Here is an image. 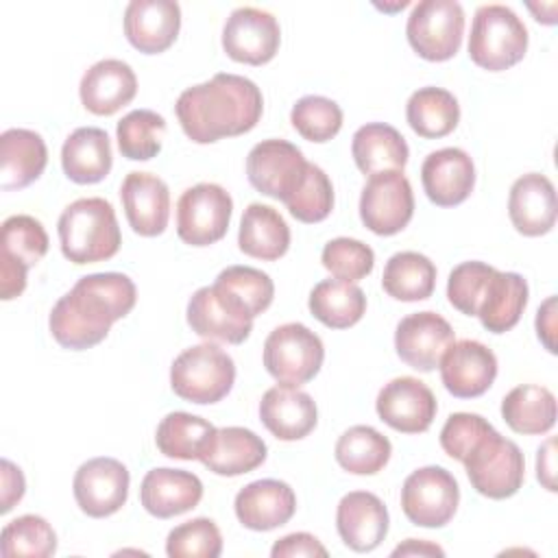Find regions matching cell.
<instances>
[{"label":"cell","mask_w":558,"mask_h":558,"mask_svg":"<svg viewBox=\"0 0 558 558\" xmlns=\"http://www.w3.org/2000/svg\"><path fill=\"white\" fill-rule=\"evenodd\" d=\"M137 301L131 277L122 272H94L81 277L52 307L48 325L52 338L72 351L102 342L111 325L124 318Z\"/></svg>","instance_id":"6da1fadb"},{"label":"cell","mask_w":558,"mask_h":558,"mask_svg":"<svg viewBox=\"0 0 558 558\" xmlns=\"http://www.w3.org/2000/svg\"><path fill=\"white\" fill-rule=\"evenodd\" d=\"M174 111L192 142L211 144L248 133L262 118L264 98L251 78L220 72L183 89Z\"/></svg>","instance_id":"7a4b0ae2"},{"label":"cell","mask_w":558,"mask_h":558,"mask_svg":"<svg viewBox=\"0 0 558 558\" xmlns=\"http://www.w3.org/2000/svg\"><path fill=\"white\" fill-rule=\"evenodd\" d=\"M61 253L72 264H96L111 259L122 244L113 205L100 196L70 203L57 222Z\"/></svg>","instance_id":"3957f363"},{"label":"cell","mask_w":558,"mask_h":558,"mask_svg":"<svg viewBox=\"0 0 558 558\" xmlns=\"http://www.w3.org/2000/svg\"><path fill=\"white\" fill-rule=\"evenodd\" d=\"M527 50V28L506 4H482L471 24L469 57L475 65L501 72L517 65Z\"/></svg>","instance_id":"277c9868"},{"label":"cell","mask_w":558,"mask_h":558,"mask_svg":"<svg viewBox=\"0 0 558 558\" xmlns=\"http://www.w3.org/2000/svg\"><path fill=\"white\" fill-rule=\"evenodd\" d=\"M235 381V364L214 342L181 351L170 366V388L177 397L207 405L225 399Z\"/></svg>","instance_id":"5b68a950"},{"label":"cell","mask_w":558,"mask_h":558,"mask_svg":"<svg viewBox=\"0 0 558 558\" xmlns=\"http://www.w3.org/2000/svg\"><path fill=\"white\" fill-rule=\"evenodd\" d=\"M323 360V340L303 323L279 325L264 342V366L283 386L307 384L320 371Z\"/></svg>","instance_id":"8992f818"},{"label":"cell","mask_w":558,"mask_h":558,"mask_svg":"<svg viewBox=\"0 0 558 558\" xmlns=\"http://www.w3.org/2000/svg\"><path fill=\"white\" fill-rule=\"evenodd\" d=\"M462 464L471 486L488 499L512 497L525 480V458L521 449L497 429L488 434Z\"/></svg>","instance_id":"52a82bcc"},{"label":"cell","mask_w":558,"mask_h":558,"mask_svg":"<svg viewBox=\"0 0 558 558\" xmlns=\"http://www.w3.org/2000/svg\"><path fill=\"white\" fill-rule=\"evenodd\" d=\"M253 318L244 301L216 281L198 288L187 303V325L205 340L240 344L251 336Z\"/></svg>","instance_id":"ba28073f"},{"label":"cell","mask_w":558,"mask_h":558,"mask_svg":"<svg viewBox=\"0 0 558 558\" xmlns=\"http://www.w3.org/2000/svg\"><path fill=\"white\" fill-rule=\"evenodd\" d=\"M412 50L427 61L451 59L462 44L464 11L456 0H421L405 24Z\"/></svg>","instance_id":"9c48e42d"},{"label":"cell","mask_w":558,"mask_h":558,"mask_svg":"<svg viewBox=\"0 0 558 558\" xmlns=\"http://www.w3.org/2000/svg\"><path fill=\"white\" fill-rule=\"evenodd\" d=\"M233 201L218 183H196L177 203V235L190 246H209L225 238Z\"/></svg>","instance_id":"30bf717a"},{"label":"cell","mask_w":558,"mask_h":558,"mask_svg":"<svg viewBox=\"0 0 558 558\" xmlns=\"http://www.w3.org/2000/svg\"><path fill=\"white\" fill-rule=\"evenodd\" d=\"M460 501L456 477L442 466H421L401 486L403 514L421 527L447 525Z\"/></svg>","instance_id":"8fae6325"},{"label":"cell","mask_w":558,"mask_h":558,"mask_svg":"<svg viewBox=\"0 0 558 558\" xmlns=\"http://www.w3.org/2000/svg\"><path fill=\"white\" fill-rule=\"evenodd\" d=\"M414 214V194L401 170L371 174L360 196V218L377 235H395Z\"/></svg>","instance_id":"7c38bea8"},{"label":"cell","mask_w":558,"mask_h":558,"mask_svg":"<svg viewBox=\"0 0 558 558\" xmlns=\"http://www.w3.org/2000/svg\"><path fill=\"white\" fill-rule=\"evenodd\" d=\"M307 163L310 161H305L294 144L286 140H264L255 144L246 157V177L257 192L286 203L301 183Z\"/></svg>","instance_id":"4fadbf2b"},{"label":"cell","mask_w":558,"mask_h":558,"mask_svg":"<svg viewBox=\"0 0 558 558\" xmlns=\"http://www.w3.org/2000/svg\"><path fill=\"white\" fill-rule=\"evenodd\" d=\"M129 469L116 458H92L83 462L72 482L78 508L94 519L118 512L129 497Z\"/></svg>","instance_id":"5bb4252c"},{"label":"cell","mask_w":558,"mask_h":558,"mask_svg":"<svg viewBox=\"0 0 558 558\" xmlns=\"http://www.w3.org/2000/svg\"><path fill=\"white\" fill-rule=\"evenodd\" d=\"M281 28L277 17L257 7H238L222 28V48L238 63H268L277 54Z\"/></svg>","instance_id":"9a60e30c"},{"label":"cell","mask_w":558,"mask_h":558,"mask_svg":"<svg viewBox=\"0 0 558 558\" xmlns=\"http://www.w3.org/2000/svg\"><path fill=\"white\" fill-rule=\"evenodd\" d=\"M379 418L401 434L427 432L436 418V397L416 377H395L377 395Z\"/></svg>","instance_id":"2e32d148"},{"label":"cell","mask_w":558,"mask_h":558,"mask_svg":"<svg viewBox=\"0 0 558 558\" xmlns=\"http://www.w3.org/2000/svg\"><path fill=\"white\" fill-rule=\"evenodd\" d=\"M453 344L451 325L436 312H416L399 320L395 331L397 355L414 371L429 373Z\"/></svg>","instance_id":"e0dca14e"},{"label":"cell","mask_w":558,"mask_h":558,"mask_svg":"<svg viewBox=\"0 0 558 558\" xmlns=\"http://www.w3.org/2000/svg\"><path fill=\"white\" fill-rule=\"evenodd\" d=\"M440 379L458 399L484 395L497 377L495 353L477 340H458L440 357Z\"/></svg>","instance_id":"ac0fdd59"},{"label":"cell","mask_w":558,"mask_h":558,"mask_svg":"<svg viewBox=\"0 0 558 558\" xmlns=\"http://www.w3.org/2000/svg\"><path fill=\"white\" fill-rule=\"evenodd\" d=\"M181 28V7L174 0H133L124 9V35L144 54L168 50Z\"/></svg>","instance_id":"d6986e66"},{"label":"cell","mask_w":558,"mask_h":558,"mask_svg":"<svg viewBox=\"0 0 558 558\" xmlns=\"http://www.w3.org/2000/svg\"><path fill=\"white\" fill-rule=\"evenodd\" d=\"M421 181L427 198L438 207H453L469 198L475 185L473 159L456 146L434 150L421 166Z\"/></svg>","instance_id":"ffe728a7"},{"label":"cell","mask_w":558,"mask_h":558,"mask_svg":"<svg viewBox=\"0 0 558 558\" xmlns=\"http://www.w3.org/2000/svg\"><path fill=\"white\" fill-rule=\"evenodd\" d=\"M122 207L131 229L144 238L166 231L170 218V190L150 172H129L120 187Z\"/></svg>","instance_id":"44dd1931"},{"label":"cell","mask_w":558,"mask_h":558,"mask_svg":"<svg viewBox=\"0 0 558 558\" xmlns=\"http://www.w3.org/2000/svg\"><path fill=\"white\" fill-rule=\"evenodd\" d=\"M238 521L255 532H268L288 523L296 512V497L281 480H255L240 488L233 501Z\"/></svg>","instance_id":"7402d4cb"},{"label":"cell","mask_w":558,"mask_h":558,"mask_svg":"<svg viewBox=\"0 0 558 558\" xmlns=\"http://www.w3.org/2000/svg\"><path fill=\"white\" fill-rule=\"evenodd\" d=\"M388 510L384 501L368 490L347 493L336 510V527L353 551H373L388 534Z\"/></svg>","instance_id":"603a6c76"},{"label":"cell","mask_w":558,"mask_h":558,"mask_svg":"<svg viewBox=\"0 0 558 558\" xmlns=\"http://www.w3.org/2000/svg\"><path fill=\"white\" fill-rule=\"evenodd\" d=\"M556 190L545 174L527 172L512 183L508 216L519 233L527 238L549 233L556 225Z\"/></svg>","instance_id":"cb8c5ba5"},{"label":"cell","mask_w":558,"mask_h":558,"mask_svg":"<svg viewBox=\"0 0 558 558\" xmlns=\"http://www.w3.org/2000/svg\"><path fill=\"white\" fill-rule=\"evenodd\" d=\"M203 482L198 475L183 469H150L140 486L144 510L157 519H170L198 506Z\"/></svg>","instance_id":"d4e9b609"},{"label":"cell","mask_w":558,"mask_h":558,"mask_svg":"<svg viewBox=\"0 0 558 558\" xmlns=\"http://www.w3.org/2000/svg\"><path fill=\"white\" fill-rule=\"evenodd\" d=\"M259 418L266 429L279 440L305 438L318 421L314 399L299 386H272L259 401Z\"/></svg>","instance_id":"484cf974"},{"label":"cell","mask_w":558,"mask_h":558,"mask_svg":"<svg viewBox=\"0 0 558 558\" xmlns=\"http://www.w3.org/2000/svg\"><path fill=\"white\" fill-rule=\"evenodd\" d=\"M78 94L87 111L111 116L135 98L137 76L126 61L102 59L83 74Z\"/></svg>","instance_id":"4316f807"},{"label":"cell","mask_w":558,"mask_h":558,"mask_svg":"<svg viewBox=\"0 0 558 558\" xmlns=\"http://www.w3.org/2000/svg\"><path fill=\"white\" fill-rule=\"evenodd\" d=\"M48 163V148L31 129H7L0 135V187L22 190L37 181Z\"/></svg>","instance_id":"83f0119b"},{"label":"cell","mask_w":558,"mask_h":558,"mask_svg":"<svg viewBox=\"0 0 558 558\" xmlns=\"http://www.w3.org/2000/svg\"><path fill=\"white\" fill-rule=\"evenodd\" d=\"M113 155L107 131L98 126H78L61 146V166L70 181L89 185L111 172Z\"/></svg>","instance_id":"f1b7e54d"},{"label":"cell","mask_w":558,"mask_h":558,"mask_svg":"<svg viewBox=\"0 0 558 558\" xmlns=\"http://www.w3.org/2000/svg\"><path fill=\"white\" fill-rule=\"evenodd\" d=\"M266 442L246 427H220L211 438L201 462L216 475L235 477L257 469L266 460Z\"/></svg>","instance_id":"f546056e"},{"label":"cell","mask_w":558,"mask_h":558,"mask_svg":"<svg viewBox=\"0 0 558 558\" xmlns=\"http://www.w3.org/2000/svg\"><path fill=\"white\" fill-rule=\"evenodd\" d=\"M351 155L360 172L371 177L388 170L403 172L410 150L403 135L395 126L386 122H368L355 131Z\"/></svg>","instance_id":"4dcf8cb0"},{"label":"cell","mask_w":558,"mask_h":558,"mask_svg":"<svg viewBox=\"0 0 558 558\" xmlns=\"http://www.w3.org/2000/svg\"><path fill=\"white\" fill-rule=\"evenodd\" d=\"M238 246L244 255L255 259H279L290 246V227L270 205L251 203L240 220Z\"/></svg>","instance_id":"1f68e13d"},{"label":"cell","mask_w":558,"mask_h":558,"mask_svg":"<svg viewBox=\"0 0 558 558\" xmlns=\"http://www.w3.org/2000/svg\"><path fill=\"white\" fill-rule=\"evenodd\" d=\"M527 305V281L519 272H495L477 307V318L493 333L510 331Z\"/></svg>","instance_id":"d6a6232c"},{"label":"cell","mask_w":558,"mask_h":558,"mask_svg":"<svg viewBox=\"0 0 558 558\" xmlns=\"http://www.w3.org/2000/svg\"><path fill=\"white\" fill-rule=\"evenodd\" d=\"M501 416L517 434H547L556 425V397L545 386H517L504 397Z\"/></svg>","instance_id":"836d02e7"},{"label":"cell","mask_w":558,"mask_h":558,"mask_svg":"<svg viewBox=\"0 0 558 558\" xmlns=\"http://www.w3.org/2000/svg\"><path fill=\"white\" fill-rule=\"evenodd\" d=\"M310 312L331 329L353 327L366 312V296L360 286L342 279L318 281L310 292Z\"/></svg>","instance_id":"e575fe53"},{"label":"cell","mask_w":558,"mask_h":558,"mask_svg":"<svg viewBox=\"0 0 558 558\" xmlns=\"http://www.w3.org/2000/svg\"><path fill=\"white\" fill-rule=\"evenodd\" d=\"M381 288L388 296L405 303L429 299L436 288V266L416 251L395 253L384 266Z\"/></svg>","instance_id":"d590c367"},{"label":"cell","mask_w":558,"mask_h":558,"mask_svg":"<svg viewBox=\"0 0 558 558\" xmlns=\"http://www.w3.org/2000/svg\"><path fill=\"white\" fill-rule=\"evenodd\" d=\"M405 118L421 137L436 140L449 135L460 122V105L456 96L442 87H421L405 105Z\"/></svg>","instance_id":"8d00e7d4"},{"label":"cell","mask_w":558,"mask_h":558,"mask_svg":"<svg viewBox=\"0 0 558 558\" xmlns=\"http://www.w3.org/2000/svg\"><path fill=\"white\" fill-rule=\"evenodd\" d=\"M214 436L216 427L209 421L190 412H170L157 425L155 442L168 458L201 460Z\"/></svg>","instance_id":"74e56055"},{"label":"cell","mask_w":558,"mask_h":558,"mask_svg":"<svg viewBox=\"0 0 558 558\" xmlns=\"http://www.w3.org/2000/svg\"><path fill=\"white\" fill-rule=\"evenodd\" d=\"M338 464L353 475L379 473L392 453L390 440L371 425L349 427L336 442Z\"/></svg>","instance_id":"f35d334b"},{"label":"cell","mask_w":558,"mask_h":558,"mask_svg":"<svg viewBox=\"0 0 558 558\" xmlns=\"http://www.w3.org/2000/svg\"><path fill=\"white\" fill-rule=\"evenodd\" d=\"M166 120L150 109L129 111L116 126V140L122 157L131 161H148L161 150Z\"/></svg>","instance_id":"ab89813d"},{"label":"cell","mask_w":558,"mask_h":558,"mask_svg":"<svg viewBox=\"0 0 558 558\" xmlns=\"http://www.w3.org/2000/svg\"><path fill=\"white\" fill-rule=\"evenodd\" d=\"M0 549L4 558H11V556L48 558L57 549V534L44 517L22 514L2 527Z\"/></svg>","instance_id":"60d3db41"},{"label":"cell","mask_w":558,"mask_h":558,"mask_svg":"<svg viewBox=\"0 0 558 558\" xmlns=\"http://www.w3.org/2000/svg\"><path fill=\"white\" fill-rule=\"evenodd\" d=\"M48 233L41 227V222L33 216L17 214L9 216L2 222L0 231V255L11 257L26 268L41 262V257L48 253Z\"/></svg>","instance_id":"b9f144b4"},{"label":"cell","mask_w":558,"mask_h":558,"mask_svg":"<svg viewBox=\"0 0 558 558\" xmlns=\"http://www.w3.org/2000/svg\"><path fill=\"white\" fill-rule=\"evenodd\" d=\"M283 205L301 222L314 225L325 220L333 209V185L325 170L316 163H307L301 183Z\"/></svg>","instance_id":"7bdbcfd3"},{"label":"cell","mask_w":558,"mask_h":558,"mask_svg":"<svg viewBox=\"0 0 558 558\" xmlns=\"http://www.w3.org/2000/svg\"><path fill=\"white\" fill-rule=\"evenodd\" d=\"M290 122L296 133L310 142H329L342 126V109L336 100L325 96H303L290 111Z\"/></svg>","instance_id":"ee69618b"},{"label":"cell","mask_w":558,"mask_h":558,"mask_svg":"<svg viewBox=\"0 0 558 558\" xmlns=\"http://www.w3.org/2000/svg\"><path fill=\"white\" fill-rule=\"evenodd\" d=\"M220 551V530L207 517H196L172 527L166 538V554L170 558H216Z\"/></svg>","instance_id":"f6af8a7d"},{"label":"cell","mask_w":558,"mask_h":558,"mask_svg":"<svg viewBox=\"0 0 558 558\" xmlns=\"http://www.w3.org/2000/svg\"><path fill=\"white\" fill-rule=\"evenodd\" d=\"M323 266L342 281H360L371 275L375 266V253L368 244L355 238H333L320 253Z\"/></svg>","instance_id":"bcb514c9"},{"label":"cell","mask_w":558,"mask_h":558,"mask_svg":"<svg viewBox=\"0 0 558 558\" xmlns=\"http://www.w3.org/2000/svg\"><path fill=\"white\" fill-rule=\"evenodd\" d=\"M216 283L238 294L253 316H259L270 307L275 296L272 279L253 266H227L218 272Z\"/></svg>","instance_id":"7dc6e473"},{"label":"cell","mask_w":558,"mask_h":558,"mask_svg":"<svg viewBox=\"0 0 558 558\" xmlns=\"http://www.w3.org/2000/svg\"><path fill=\"white\" fill-rule=\"evenodd\" d=\"M493 272H495V268L484 264V262H462V264H458L449 272V281H447L449 303L458 312H462L466 316H475Z\"/></svg>","instance_id":"c3c4849f"},{"label":"cell","mask_w":558,"mask_h":558,"mask_svg":"<svg viewBox=\"0 0 558 558\" xmlns=\"http://www.w3.org/2000/svg\"><path fill=\"white\" fill-rule=\"evenodd\" d=\"M495 427L480 414L456 412L440 429V447L447 456L464 462V458L488 436Z\"/></svg>","instance_id":"681fc988"},{"label":"cell","mask_w":558,"mask_h":558,"mask_svg":"<svg viewBox=\"0 0 558 558\" xmlns=\"http://www.w3.org/2000/svg\"><path fill=\"white\" fill-rule=\"evenodd\" d=\"M272 558H299V556H327V549L320 545V541L307 532H292L283 538H279L272 549H270Z\"/></svg>","instance_id":"f907efd6"},{"label":"cell","mask_w":558,"mask_h":558,"mask_svg":"<svg viewBox=\"0 0 558 558\" xmlns=\"http://www.w3.org/2000/svg\"><path fill=\"white\" fill-rule=\"evenodd\" d=\"M26 272H28V268L24 264L0 255V296H2V301H11L24 292Z\"/></svg>","instance_id":"816d5d0a"},{"label":"cell","mask_w":558,"mask_h":558,"mask_svg":"<svg viewBox=\"0 0 558 558\" xmlns=\"http://www.w3.org/2000/svg\"><path fill=\"white\" fill-rule=\"evenodd\" d=\"M2 501H0V512L7 514L22 497L26 490V482L24 475L20 471V466H15L11 460H2Z\"/></svg>","instance_id":"f5cc1de1"},{"label":"cell","mask_w":558,"mask_h":558,"mask_svg":"<svg viewBox=\"0 0 558 558\" xmlns=\"http://www.w3.org/2000/svg\"><path fill=\"white\" fill-rule=\"evenodd\" d=\"M536 333L549 353H556V296L545 299L536 312Z\"/></svg>","instance_id":"db71d44e"},{"label":"cell","mask_w":558,"mask_h":558,"mask_svg":"<svg viewBox=\"0 0 558 558\" xmlns=\"http://www.w3.org/2000/svg\"><path fill=\"white\" fill-rule=\"evenodd\" d=\"M556 440L554 438H547L541 447H538V453H536V477L538 482L556 493Z\"/></svg>","instance_id":"11a10c76"},{"label":"cell","mask_w":558,"mask_h":558,"mask_svg":"<svg viewBox=\"0 0 558 558\" xmlns=\"http://www.w3.org/2000/svg\"><path fill=\"white\" fill-rule=\"evenodd\" d=\"M392 556H445V549L429 541L408 538L403 545L392 549Z\"/></svg>","instance_id":"9f6ffc18"},{"label":"cell","mask_w":558,"mask_h":558,"mask_svg":"<svg viewBox=\"0 0 558 558\" xmlns=\"http://www.w3.org/2000/svg\"><path fill=\"white\" fill-rule=\"evenodd\" d=\"M527 9L534 13L536 22H541V24H556V2H549V4L527 2Z\"/></svg>","instance_id":"6f0895ef"}]
</instances>
